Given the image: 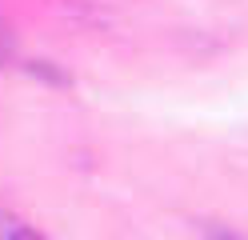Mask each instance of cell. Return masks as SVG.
Listing matches in <instances>:
<instances>
[{"mask_svg": "<svg viewBox=\"0 0 248 240\" xmlns=\"http://www.w3.org/2000/svg\"><path fill=\"white\" fill-rule=\"evenodd\" d=\"M4 240H44V236H40L36 228H12V232H8Z\"/></svg>", "mask_w": 248, "mask_h": 240, "instance_id": "3", "label": "cell"}, {"mask_svg": "<svg viewBox=\"0 0 248 240\" xmlns=\"http://www.w3.org/2000/svg\"><path fill=\"white\" fill-rule=\"evenodd\" d=\"M204 240H244V236H240L236 228H208Z\"/></svg>", "mask_w": 248, "mask_h": 240, "instance_id": "2", "label": "cell"}, {"mask_svg": "<svg viewBox=\"0 0 248 240\" xmlns=\"http://www.w3.org/2000/svg\"><path fill=\"white\" fill-rule=\"evenodd\" d=\"M12 56H16V32H12L8 20H0V68L12 64Z\"/></svg>", "mask_w": 248, "mask_h": 240, "instance_id": "1", "label": "cell"}]
</instances>
